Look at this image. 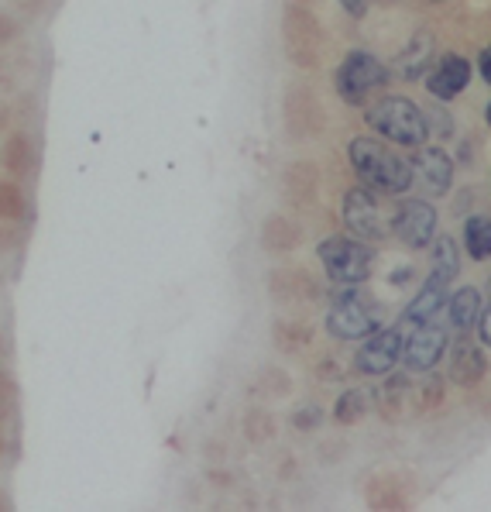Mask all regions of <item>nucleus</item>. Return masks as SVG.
<instances>
[{"label":"nucleus","mask_w":491,"mask_h":512,"mask_svg":"<svg viewBox=\"0 0 491 512\" xmlns=\"http://www.w3.org/2000/svg\"><path fill=\"white\" fill-rule=\"evenodd\" d=\"M351 165L361 176V183L378 189V193L392 196V193H406V189L413 186V165L375 138L351 141Z\"/></svg>","instance_id":"nucleus-1"},{"label":"nucleus","mask_w":491,"mask_h":512,"mask_svg":"<svg viewBox=\"0 0 491 512\" xmlns=\"http://www.w3.org/2000/svg\"><path fill=\"white\" fill-rule=\"evenodd\" d=\"M368 124L382 138L395 141V145H406V148H423V141L430 138V121H426V114L406 97H382L378 104H371Z\"/></svg>","instance_id":"nucleus-2"},{"label":"nucleus","mask_w":491,"mask_h":512,"mask_svg":"<svg viewBox=\"0 0 491 512\" xmlns=\"http://www.w3.org/2000/svg\"><path fill=\"white\" fill-rule=\"evenodd\" d=\"M382 327V303L371 299L361 289L337 296L327 313V330L340 341H358V337H371Z\"/></svg>","instance_id":"nucleus-3"},{"label":"nucleus","mask_w":491,"mask_h":512,"mask_svg":"<svg viewBox=\"0 0 491 512\" xmlns=\"http://www.w3.org/2000/svg\"><path fill=\"white\" fill-rule=\"evenodd\" d=\"M320 262L337 286H358L371 275V248L361 238H327L320 244Z\"/></svg>","instance_id":"nucleus-4"},{"label":"nucleus","mask_w":491,"mask_h":512,"mask_svg":"<svg viewBox=\"0 0 491 512\" xmlns=\"http://www.w3.org/2000/svg\"><path fill=\"white\" fill-rule=\"evenodd\" d=\"M385 83H388V69L371 52H351L337 69V93L347 104H364Z\"/></svg>","instance_id":"nucleus-5"},{"label":"nucleus","mask_w":491,"mask_h":512,"mask_svg":"<svg viewBox=\"0 0 491 512\" xmlns=\"http://www.w3.org/2000/svg\"><path fill=\"white\" fill-rule=\"evenodd\" d=\"M344 224L354 238L378 241V238H385V231L392 227V220H385L382 203L375 200L371 189H351L347 200H344Z\"/></svg>","instance_id":"nucleus-6"},{"label":"nucleus","mask_w":491,"mask_h":512,"mask_svg":"<svg viewBox=\"0 0 491 512\" xmlns=\"http://www.w3.org/2000/svg\"><path fill=\"white\" fill-rule=\"evenodd\" d=\"M413 327L416 330L406 337V344H402V358H406V365L413 368V372H430L443 358V351H447L450 334L440 320H426V324H413Z\"/></svg>","instance_id":"nucleus-7"},{"label":"nucleus","mask_w":491,"mask_h":512,"mask_svg":"<svg viewBox=\"0 0 491 512\" xmlns=\"http://www.w3.org/2000/svg\"><path fill=\"white\" fill-rule=\"evenodd\" d=\"M392 231L395 238L409 248H423L437 238V210L423 200H406L392 217Z\"/></svg>","instance_id":"nucleus-8"},{"label":"nucleus","mask_w":491,"mask_h":512,"mask_svg":"<svg viewBox=\"0 0 491 512\" xmlns=\"http://www.w3.org/2000/svg\"><path fill=\"white\" fill-rule=\"evenodd\" d=\"M402 344H406L402 327H388V330L378 327L375 334H371V341L358 351V372H364V375L392 372L395 361L402 358Z\"/></svg>","instance_id":"nucleus-9"},{"label":"nucleus","mask_w":491,"mask_h":512,"mask_svg":"<svg viewBox=\"0 0 491 512\" xmlns=\"http://www.w3.org/2000/svg\"><path fill=\"white\" fill-rule=\"evenodd\" d=\"M471 83V62L464 55H443V59L433 66V73L426 76V86L437 100H454L464 86Z\"/></svg>","instance_id":"nucleus-10"},{"label":"nucleus","mask_w":491,"mask_h":512,"mask_svg":"<svg viewBox=\"0 0 491 512\" xmlns=\"http://www.w3.org/2000/svg\"><path fill=\"white\" fill-rule=\"evenodd\" d=\"M413 183L430 193H447L454 183V162L443 155V148H423L413 162Z\"/></svg>","instance_id":"nucleus-11"},{"label":"nucleus","mask_w":491,"mask_h":512,"mask_svg":"<svg viewBox=\"0 0 491 512\" xmlns=\"http://www.w3.org/2000/svg\"><path fill=\"white\" fill-rule=\"evenodd\" d=\"M447 279H440L437 272L423 282V289L416 293V299L409 303L406 320L409 324H426V320H440L443 317V306H447Z\"/></svg>","instance_id":"nucleus-12"},{"label":"nucleus","mask_w":491,"mask_h":512,"mask_svg":"<svg viewBox=\"0 0 491 512\" xmlns=\"http://www.w3.org/2000/svg\"><path fill=\"white\" fill-rule=\"evenodd\" d=\"M447 320L454 330H461V334H467L474 324L481 320V296L478 289H457L454 296H450L447 303Z\"/></svg>","instance_id":"nucleus-13"},{"label":"nucleus","mask_w":491,"mask_h":512,"mask_svg":"<svg viewBox=\"0 0 491 512\" xmlns=\"http://www.w3.org/2000/svg\"><path fill=\"white\" fill-rule=\"evenodd\" d=\"M481 375H485V358H481V351L471 348V344H461L454 361H450V378H454L457 385H471V382H478Z\"/></svg>","instance_id":"nucleus-14"},{"label":"nucleus","mask_w":491,"mask_h":512,"mask_svg":"<svg viewBox=\"0 0 491 512\" xmlns=\"http://www.w3.org/2000/svg\"><path fill=\"white\" fill-rule=\"evenodd\" d=\"M464 244H467V251H471V258H478V262L491 258V220L488 217H471V220H467Z\"/></svg>","instance_id":"nucleus-15"},{"label":"nucleus","mask_w":491,"mask_h":512,"mask_svg":"<svg viewBox=\"0 0 491 512\" xmlns=\"http://www.w3.org/2000/svg\"><path fill=\"white\" fill-rule=\"evenodd\" d=\"M433 272L440 275V279H454L457 272H461V258H457V244L443 234V238H433Z\"/></svg>","instance_id":"nucleus-16"},{"label":"nucleus","mask_w":491,"mask_h":512,"mask_svg":"<svg viewBox=\"0 0 491 512\" xmlns=\"http://www.w3.org/2000/svg\"><path fill=\"white\" fill-rule=\"evenodd\" d=\"M364 409H368V399H364V392H344L334 413H337L340 423H354L364 413Z\"/></svg>","instance_id":"nucleus-17"},{"label":"nucleus","mask_w":491,"mask_h":512,"mask_svg":"<svg viewBox=\"0 0 491 512\" xmlns=\"http://www.w3.org/2000/svg\"><path fill=\"white\" fill-rule=\"evenodd\" d=\"M340 7H344L347 14H354V18H364V11H368V0H337Z\"/></svg>","instance_id":"nucleus-18"},{"label":"nucleus","mask_w":491,"mask_h":512,"mask_svg":"<svg viewBox=\"0 0 491 512\" xmlns=\"http://www.w3.org/2000/svg\"><path fill=\"white\" fill-rule=\"evenodd\" d=\"M478 66H481V76H485V80L491 83V45H488V49H485V52H481Z\"/></svg>","instance_id":"nucleus-19"},{"label":"nucleus","mask_w":491,"mask_h":512,"mask_svg":"<svg viewBox=\"0 0 491 512\" xmlns=\"http://www.w3.org/2000/svg\"><path fill=\"white\" fill-rule=\"evenodd\" d=\"M481 337L488 341V348H491V306L485 313H481Z\"/></svg>","instance_id":"nucleus-20"},{"label":"nucleus","mask_w":491,"mask_h":512,"mask_svg":"<svg viewBox=\"0 0 491 512\" xmlns=\"http://www.w3.org/2000/svg\"><path fill=\"white\" fill-rule=\"evenodd\" d=\"M488 124H491V104H488Z\"/></svg>","instance_id":"nucleus-21"},{"label":"nucleus","mask_w":491,"mask_h":512,"mask_svg":"<svg viewBox=\"0 0 491 512\" xmlns=\"http://www.w3.org/2000/svg\"><path fill=\"white\" fill-rule=\"evenodd\" d=\"M488 293H491V282H488Z\"/></svg>","instance_id":"nucleus-22"}]
</instances>
